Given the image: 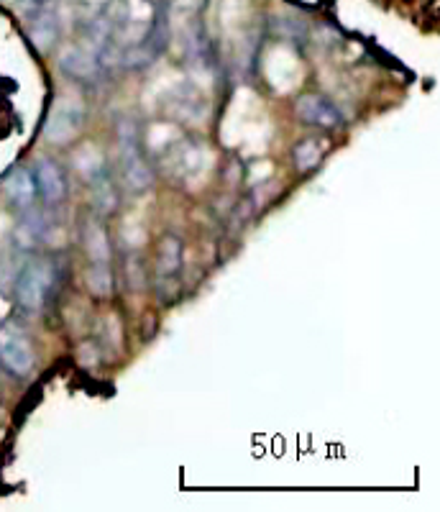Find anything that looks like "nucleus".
Returning a JSON list of instances; mask_svg holds the SVG:
<instances>
[{
  "instance_id": "obj_8",
  "label": "nucleus",
  "mask_w": 440,
  "mask_h": 512,
  "mask_svg": "<svg viewBox=\"0 0 440 512\" xmlns=\"http://www.w3.org/2000/svg\"><path fill=\"white\" fill-rule=\"evenodd\" d=\"M182 254H185V246L177 236H164L162 244H159V274L162 277H174L182 267Z\"/></svg>"
},
{
  "instance_id": "obj_9",
  "label": "nucleus",
  "mask_w": 440,
  "mask_h": 512,
  "mask_svg": "<svg viewBox=\"0 0 440 512\" xmlns=\"http://www.w3.org/2000/svg\"><path fill=\"white\" fill-rule=\"evenodd\" d=\"M75 169L80 172L82 177H85V180H95V177L105 175L103 154H100L93 144H85L82 149H77Z\"/></svg>"
},
{
  "instance_id": "obj_12",
  "label": "nucleus",
  "mask_w": 440,
  "mask_h": 512,
  "mask_svg": "<svg viewBox=\"0 0 440 512\" xmlns=\"http://www.w3.org/2000/svg\"><path fill=\"white\" fill-rule=\"evenodd\" d=\"M85 249L93 262H108L110 244L100 223H87L85 228Z\"/></svg>"
},
{
  "instance_id": "obj_4",
  "label": "nucleus",
  "mask_w": 440,
  "mask_h": 512,
  "mask_svg": "<svg viewBox=\"0 0 440 512\" xmlns=\"http://www.w3.org/2000/svg\"><path fill=\"white\" fill-rule=\"evenodd\" d=\"M295 113L310 126H320V128H336L341 126V113L336 111V105L328 103L323 95H302L300 100L295 103Z\"/></svg>"
},
{
  "instance_id": "obj_5",
  "label": "nucleus",
  "mask_w": 440,
  "mask_h": 512,
  "mask_svg": "<svg viewBox=\"0 0 440 512\" xmlns=\"http://www.w3.org/2000/svg\"><path fill=\"white\" fill-rule=\"evenodd\" d=\"M59 67H62L64 75H70L72 80L80 82H93L100 72L98 57H90V54L77 47L62 49V54H59Z\"/></svg>"
},
{
  "instance_id": "obj_11",
  "label": "nucleus",
  "mask_w": 440,
  "mask_h": 512,
  "mask_svg": "<svg viewBox=\"0 0 440 512\" xmlns=\"http://www.w3.org/2000/svg\"><path fill=\"white\" fill-rule=\"evenodd\" d=\"M323 141L320 139H305L295 146V167L300 172H313L323 159Z\"/></svg>"
},
{
  "instance_id": "obj_13",
  "label": "nucleus",
  "mask_w": 440,
  "mask_h": 512,
  "mask_svg": "<svg viewBox=\"0 0 440 512\" xmlns=\"http://www.w3.org/2000/svg\"><path fill=\"white\" fill-rule=\"evenodd\" d=\"M31 39H34V44L41 52H47L52 47L54 41H57V18H54V13H41L36 18V24L31 26Z\"/></svg>"
},
{
  "instance_id": "obj_14",
  "label": "nucleus",
  "mask_w": 440,
  "mask_h": 512,
  "mask_svg": "<svg viewBox=\"0 0 440 512\" xmlns=\"http://www.w3.org/2000/svg\"><path fill=\"white\" fill-rule=\"evenodd\" d=\"M85 282L90 292L98 297H108L113 292V277H110V269L105 267V262H93V267L87 269Z\"/></svg>"
},
{
  "instance_id": "obj_10",
  "label": "nucleus",
  "mask_w": 440,
  "mask_h": 512,
  "mask_svg": "<svg viewBox=\"0 0 440 512\" xmlns=\"http://www.w3.org/2000/svg\"><path fill=\"white\" fill-rule=\"evenodd\" d=\"M90 182H93L95 210H98L100 216H108V213H113L118 205V195H116V187H113V182L108 180V175H100Z\"/></svg>"
},
{
  "instance_id": "obj_2",
  "label": "nucleus",
  "mask_w": 440,
  "mask_h": 512,
  "mask_svg": "<svg viewBox=\"0 0 440 512\" xmlns=\"http://www.w3.org/2000/svg\"><path fill=\"white\" fill-rule=\"evenodd\" d=\"M0 364L16 377H29L34 369V349H31L29 338L16 328L0 331Z\"/></svg>"
},
{
  "instance_id": "obj_3",
  "label": "nucleus",
  "mask_w": 440,
  "mask_h": 512,
  "mask_svg": "<svg viewBox=\"0 0 440 512\" xmlns=\"http://www.w3.org/2000/svg\"><path fill=\"white\" fill-rule=\"evenodd\" d=\"M49 285H52V274L47 264H29L16 282V297L21 308L39 310L44 305Z\"/></svg>"
},
{
  "instance_id": "obj_15",
  "label": "nucleus",
  "mask_w": 440,
  "mask_h": 512,
  "mask_svg": "<svg viewBox=\"0 0 440 512\" xmlns=\"http://www.w3.org/2000/svg\"><path fill=\"white\" fill-rule=\"evenodd\" d=\"M126 272H128V285H131V290L144 287V264H141V259L131 256V259H128Z\"/></svg>"
},
{
  "instance_id": "obj_7",
  "label": "nucleus",
  "mask_w": 440,
  "mask_h": 512,
  "mask_svg": "<svg viewBox=\"0 0 440 512\" xmlns=\"http://www.w3.org/2000/svg\"><path fill=\"white\" fill-rule=\"evenodd\" d=\"M6 195L13 200L16 205H31L34 203L36 195V185H34V175L26 172V169H13L11 175L6 177Z\"/></svg>"
},
{
  "instance_id": "obj_6",
  "label": "nucleus",
  "mask_w": 440,
  "mask_h": 512,
  "mask_svg": "<svg viewBox=\"0 0 440 512\" xmlns=\"http://www.w3.org/2000/svg\"><path fill=\"white\" fill-rule=\"evenodd\" d=\"M34 185L36 190H39V195L47 203H59V200L64 198V192H67V187H64V177L62 172H59V167L54 162H49V159H41L39 164H36L34 169Z\"/></svg>"
},
{
  "instance_id": "obj_16",
  "label": "nucleus",
  "mask_w": 440,
  "mask_h": 512,
  "mask_svg": "<svg viewBox=\"0 0 440 512\" xmlns=\"http://www.w3.org/2000/svg\"><path fill=\"white\" fill-rule=\"evenodd\" d=\"M0 418H3V410H0Z\"/></svg>"
},
{
  "instance_id": "obj_1",
  "label": "nucleus",
  "mask_w": 440,
  "mask_h": 512,
  "mask_svg": "<svg viewBox=\"0 0 440 512\" xmlns=\"http://www.w3.org/2000/svg\"><path fill=\"white\" fill-rule=\"evenodd\" d=\"M85 121V108L77 98H59L54 100L52 111H49L47 126H44V136L52 144H67L77 136Z\"/></svg>"
}]
</instances>
